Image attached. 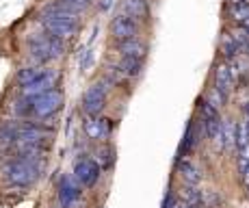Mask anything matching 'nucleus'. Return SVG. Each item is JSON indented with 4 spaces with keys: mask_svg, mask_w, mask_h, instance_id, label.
<instances>
[{
    "mask_svg": "<svg viewBox=\"0 0 249 208\" xmlns=\"http://www.w3.org/2000/svg\"><path fill=\"white\" fill-rule=\"evenodd\" d=\"M41 167L44 165H37V161L13 156L2 165V173L13 187L26 189L37 182V178H39V173H41Z\"/></svg>",
    "mask_w": 249,
    "mask_h": 208,
    "instance_id": "1",
    "label": "nucleus"
},
{
    "mask_svg": "<svg viewBox=\"0 0 249 208\" xmlns=\"http://www.w3.org/2000/svg\"><path fill=\"white\" fill-rule=\"evenodd\" d=\"M63 50H65V41L54 35H48V33L28 39V52H31V57L37 61V65H44V63L61 57Z\"/></svg>",
    "mask_w": 249,
    "mask_h": 208,
    "instance_id": "2",
    "label": "nucleus"
},
{
    "mask_svg": "<svg viewBox=\"0 0 249 208\" xmlns=\"http://www.w3.org/2000/svg\"><path fill=\"white\" fill-rule=\"evenodd\" d=\"M61 106H63V94L59 89H50L33 98V115L35 117H48V115H54Z\"/></svg>",
    "mask_w": 249,
    "mask_h": 208,
    "instance_id": "3",
    "label": "nucleus"
},
{
    "mask_svg": "<svg viewBox=\"0 0 249 208\" xmlns=\"http://www.w3.org/2000/svg\"><path fill=\"white\" fill-rule=\"evenodd\" d=\"M100 173H102V167L93 158H80L74 165V178L87 189L95 187V182L100 180Z\"/></svg>",
    "mask_w": 249,
    "mask_h": 208,
    "instance_id": "4",
    "label": "nucleus"
},
{
    "mask_svg": "<svg viewBox=\"0 0 249 208\" xmlns=\"http://www.w3.org/2000/svg\"><path fill=\"white\" fill-rule=\"evenodd\" d=\"M107 106V89L104 85H93L85 91L83 95V109L89 117H98L102 109Z\"/></svg>",
    "mask_w": 249,
    "mask_h": 208,
    "instance_id": "5",
    "label": "nucleus"
},
{
    "mask_svg": "<svg viewBox=\"0 0 249 208\" xmlns=\"http://www.w3.org/2000/svg\"><path fill=\"white\" fill-rule=\"evenodd\" d=\"M41 26L46 28L48 35H54L59 39H71V37L78 33V24L76 22H68V20H56L50 16H41Z\"/></svg>",
    "mask_w": 249,
    "mask_h": 208,
    "instance_id": "6",
    "label": "nucleus"
},
{
    "mask_svg": "<svg viewBox=\"0 0 249 208\" xmlns=\"http://www.w3.org/2000/svg\"><path fill=\"white\" fill-rule=\"evenodd\" d=\"M111 33L117 41L122 39H130V37H137L139 33V22L128 13H119V16L113 18L111 22Z\"/></svg>",
    "mask_w": 249,
    "mask_h": 208,
    "instance_id": "7",
    "label": "nucleus"
},
{
    "mask_svg": "<svg viewBox=\"0 0 249 208\" xmlns=\"http://www.w3.org/2000/svg\"><path fill=\"white\" fill-rule=\"evenodd\" d=\"M54 85H56V74L54 72H41V76L35 80V83L22 87V95L33 100V98H37V95L46 94V91L54 89Z\"/></svg>",
    "mask_w": 249,
    "mask_h": 208,
    "instance_id": "8",
    "label": "nucleus"
},
{
    "mask_svg": "<svg viewBox=\"0 0 249 208\" xmlns=\"http://www.w3.org/2000/svg\"><path fill=\"white\" fill-rule=\"evenodd\" d=\"M59 202L63 208H76L80 204V189L71 178H61L59 182Z\"/></svg>",
    "mask_w": 249,
    "mask_h": 208,
    "instance_id": "9",
    "label": "nucleus"
},
{
    "mask_svg": "<svg viewBox=\"0 0 249 208\" xmlns=\"http://www.w3.org/2000/svg\"><path fill=\"white\" fill-rule=\"evenodd\" d=\"M234 78H232V72H230V67L226 63H219L217 67H214V87H217L219 91H221L223 95H228L234 91Z\"/></svg>",
    "mask_w": 249,
    "mask_h": 208,
    "instance_id": "10",
    "label": "nucleus"
},
{
    "mask_svg": "<svg viewBox=\"0 0 249 208\" xmlns=\"http://www.w3.org/2000/svg\"><path fill=\"white\" fill-rule=\"evenodd\" d=\"M117 50L122 52V57H135V59H143L147 52V46L137 37H130V39H122L117 41Z\"/></svg>",
    "mask_w": 249,
    "mask_h": 208,
    "instance_id": "11",
    "label": "nucleus"
},
{
    "mask_svg": "<svg viewBox=\"0 0 249 208\" xmlns=\"http://www.w3.org/2000/svg\"><path fill=\"white\" fill-rule=\"evenodd\" d=\"M108 132H111V119L89 117L87 122H85V134H87L89 139H104Z\"/></svg>",
    "mask_w": 249,
    "mask_h": 208,
    "instance_id": "12",
    "label": "nucleus"
},
{
    "mask_svg": "<svg viewBox=\"0 0 249 208\" xmlns=\"http://www.w3.org/2000/svg\"><path fill=\"white\" fill-rule=\"evenodd\" d=\"M18 143V126L16 124H0V150L9 152Z\"/></svg>",
    "mask_w": 249,
    "mask_h": 208,
    "instance_id": "13",
    "label": "nucleus"
},
{
    "mask_svg": "<svg viewBox=\"0 0 249 208\" xmlns=\"http://www.w3.org/2000/svg\"><path fill=\"white\" fill-rule=\"evenodd\" d=\"M117 70L122 72L126 78H135V76L141 74L143 70V59H135V57H122Z\"/></svg>",
    "mask_w": 249,
    "mask_h": 208,
    "instance_id": "14",
    "label": "nucleus"
},
{
    "mask_svg": "<svg viewBox=\"0 0 249 208\" xmlns=\"http://www.w3.org/2000/svg\"><path fill=\"white\" fill-rule=\"evenodd\" d=\"M228 13L234 22L243 24L245 20H249V0H234V2H230Z\"/></svg>",
    "mask_w": 249,
    "mask_h": 208,
    "instance_id": "15",
    "label": "nucleus"
},
{
    "mask_svg": "<svg viewBox=\"0 0 249 208\" xmlns=\"http://www.w3.org/2000/svg\"><path fill=\"white\" fill-rule=\"evenodd\" d=\"M178 171H180V176L184 178V182H189V185H197L199 180H202V173H199V169L193 165V163H189V161H178Z\"/></svg>",
    "mask_w": 249,
    "mask_h": 208,
    "instance_id": "16",
    "label": "nucleus"
},
{
    "mask_svg": "<svg viewBox=\"0 0 249 208\" xmlns=\"http://www.w3.org/2000/svg\"><path fill=\"white\" fill-rule=\"evenodd\" d=\"M124 7H126V13L128 16H132L135 20H145L147 13H150V9H147V2L145 0H126L124 2Z\"/></svg>",
    "mask_w": 249,
    "mask_h": 208,
    "instance_id": "17",
    "label": "nucleus"
},
{
    "mask_svg": "<svg viewBox=\"0 0 249 208\" xmlns=\"http://www.w3.org/2000/svg\"><path fill=\"white\" fill-rule=\"evenodd\" d=\"M221 52H223V57H226L228 61L234 59L236 55H241V48H238V43L234 41L232 33H223V37H221Z\"/></svg>",
    "mask_w": 249,
    "mask_h": 208,
    "instance_id": "18",
    "label": "nucleus"
},
{
    "mask_svg": "<svg viewBox=\"0 0 249 208\" xmlns=\"http://www.w3.org/2000/svg\"><path fill=\"white\" fill-rule=\"evenodd\" d=\"M41 72L44 70H39V67H24V70L18 72V83H20V87L35 83V80L41 76Z\"/></svg>",
    "mask_w": 249,
    "mask_h": 208,
    "instance_id": "19",
    "label": "nucleus"
},
{
    "mask_svg": "<svg viewBox=\"0 0 249 208\" xmlns=\"http://www.w3.org/2000/svg\"><path fill=\"white\" fill-rule=\"evenodd\" d=\"M197 128H195V124H189V128H186V134H184V141H182V148H180V156H184L186 152H189L191 148L197 143Z\"/></svg>",
    "mask_w": 249,
    "mask_h": 208,
    "instance_id": "20",
    "label": "nucleus"
},
{
    "mask_svg": "<svg viewBox=\"0 0 249 208\" xmlns=\"http://www.w3.org/2000/svg\"><path fill=\"white\" fill-rule=\"evenodd\" d=\"M182 202H186L189 206L202 204V191H199V189H195V185L186 187L184 191H182Z\"/></svg>",
    "mask_w": 249,
    "mask_h": 208,
    "instance_id": "21",
    "label": "nucleus"
},
{
    "mask_svg": "<svg viewBox=\"0 0 249 208\" xmlns=\"http://www.w3.org/2000/svg\"><path fill=\"white\" fill-rule=\"evenodd\" d=\"M16 113L20 115V117H24V119L31 117L33 115V100L22 95V100H18V104H16Z\"/></svg>",
    "mask_w": 249,
    "mask_h": 208,
    "instance_id": "22",
    "label": "nucleus"
},
{
    "mask_svg": "<svg viewBox=\"0 0 249 208\" xmlns=\"http://www.w3.org/2000/svg\"><path fill=\"white\" fill-rule=\"evenodd\" d=\"M226 100H228V98L217 89V87H214V89H210L208 95H206V102H210V104L214 106V109H221V106L226 104Z\"/></svg>",
    "mask_w": 249,
    "mask_h": 208,
    "instance_id": "23",
    "label": "nucleus"
},
{
    "mask_svg": "<svg viewBox=\"0 0 249 208\" xmlns=\"http://www.w3.org/2000/svg\"><path fill=\"white\" fill-rule=\"evenodd\" d=\"M100 161H102L104 167H108L113 163V150L111 148H102L100 150Z\"/></svg>",
    "mask_w": 249,
    "mask_h": 208,
    "instance_id": "24",
    "label": "nucleus"
},
{
    "mask_svg": "<svg viewBox=\"0 0 249 208\" xmlns=\"http://www.w3.org/2000/svg\"><path fill=\"white\" fill-rule=\"evenodd\" d=\"M111 7H113V0H100V9L102 11H108Z\"/></svg>",
    "mask_w": 249,
    "mask_h": 208,
    "instance_id": "25",
    "label": "nucleus"
},
{
    "mask_svg": "<svg viewBox=\"0 0 249 208\" xmlns=\"http://www.w3.org/2000/svg\"><path fill=\"white\" fill-rule=\"evenodd\" d=\"M245 115H247V117H249V102L245 104Z\"/></svg>",
    "mask_w": 249,
    "mask_h": 208,
    "instance_id": "26",
    "label": "nucleus"
},
{
    "mask_svg": "<svg viewBox=\"0 0 249 208\" xmlns=\"http://www.w3.org/2000/svg\"><path fill=\"white\" fill-rule=\"evenodd\" d=\"M189 208H206L204 204H195V206H189Z\"/></svg>",
    "mask_w": 249,
    "mask_h": 208,
    "instance_id": "27",
    "label": "nucleus"
},
{
    "mask_svg": "<svg viewBox=\"0 0 249 208\" xmlns=\"http://www.w3.org/2000/svg\"><path fill=\"white\" fill-rule=\"evenodd\" d=\"M245 55H249V43H247V48H245Z\"/></svg>",
    "mask_w": 249,
    "mask_h": 208,
    "instance_id": "28",
    "label": "nucleus"
}]
</instances>
